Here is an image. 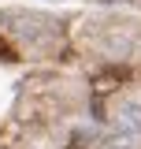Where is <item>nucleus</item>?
<instances>
[{"mask_svg": "<svg viewBox=\"0 0 141 149\" xmlns=\"http://www.w3.org/2000/svg\"><path fill=\"white\" fill-rule=\"evenodd\" d=\"M111 123H115V134H130V138H141V104L138 101H123L115 116H111Z\"/></svg>", "mask_w": 141, "mask_h": 149, "instance_id": "obj_1", "label": "nucleus"}, {"mask_svg": "<svg viewBox=\"0 0 141 149\" xmlns=\"http://www.w3.org/2000/svg\"><path fill=\"white\" fill-rule=\"evenodd\" d=\"M141 146V138H130V134H111L104 142V149H138Z\"/></svg>", "mask_w": 141, "mask_h": 149, "instance_id": "obj_2", "label": "nucleus"}]
</instances>
